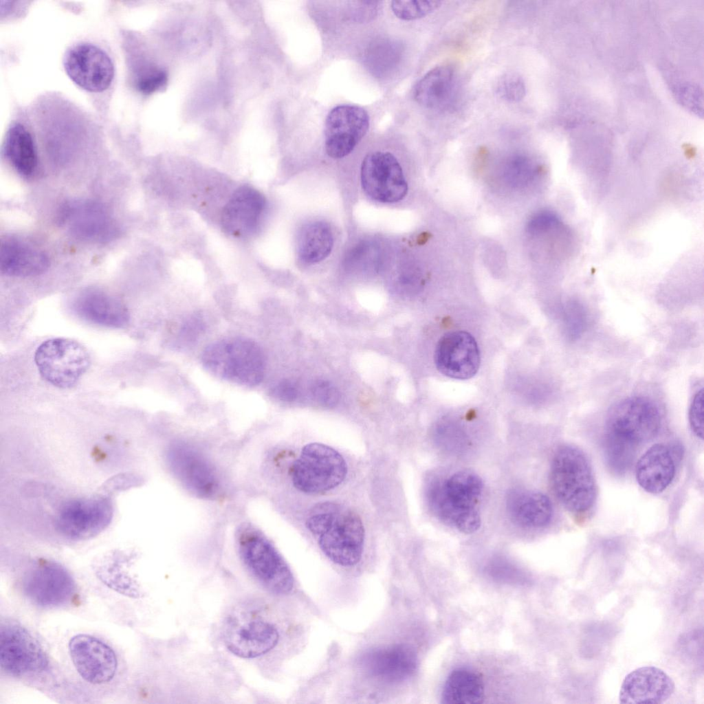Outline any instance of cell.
Listing matches in <instances>:
<instances>
[{
	"label": "cell",
	"instance_id": "cell-13",
	"mask_svg": "<svg viewBox=\"0 0 704 704\" xmlns=\"http://www.w3.org/2000/svg\"><path fill=\"white\" fill-rule=\"evenodd\" d=\"M63 66L75 84L91 92L106 90L114 76L113 64L108 54L91 43H81L68 49Z\"/></svg>",
	"mask_w": 704,
	"mask_h": 704
},
{
	"label": "cell",
	"instance_id": "cell-33",
	"mask_svg": "<svg viewBox=\"0 0 704 704\" xmlns=\"http://www.w3.org/2000/svg\"><path fill=\"white\" fill-rule=\"evenodd\" d=\"M498 96L509 102H518L526 95V86L522 78L516 73H506L498 80L496 86Z\"/></svg>",
	"mask_w": 704,
	"mask_h": 704
},
{
	"label": "cell",
	"instance_id": "cell-35",
	"mask_svg": "<svg viewBox=\"0 0 704 704\" xmlns=\"http://www.w3.org/2000/svg\"><path fill=\"white\" fill-rule=\"evenodd\" d=\"M311 391L317 402L323 406H334L340 399V393L338 389L325 380H320L314 382L311 385Z\"/></svg>",
	"mask_w": 704,
	"mask_h": 704
},
{
	"label": "cell",
	"instance_id": "cell-3",
	"mask_svg": "<svg viewBox=\"0 0 704 704\" xmlns=\"http://www.w3.org/2000/svg\"><path fill=\"white\" fill-rule=\"evenodd\" d=\"M201 362L217 377L240 385L258 384L264 377L263 352L247 338H228L211 343L204 350Z\"/></svg>",
	"mask_w": 704,
	"mask_h": 704
},
{
	"label": "cell",
	"instance_id": "cell-31",
	"mask_svg": "<svg viewBox=\"0 0 704 704\" xmlns=\"http://www.w3.org/2000/svg\"><path fill=\"white\" fill-rule=\"evenodd\" d=\"M637 446L615 436L606 433L604 452L610 468L616 473L626 472L631 465Z\"/></svg>",
	"mask_w": 704,
	"mask_h": 704
},
{
	"label": "cell",
	"instance_id": "cell-37",
	"mask_svg": "<svg viewBox=\"0 0 704 704\" xmlns=\"http://www.w3.org/2000/svg\"><path fill=\"white\" fill-rule=\"evenodd\" d=\"M567 325L570 336L576 338L584 331L586 326V316L583 308L575 304L569 309Z\"/></svg>",
	"mask_w": 704,
	"mask_h": 704
},
{
	"label": "cell",
	"instance_id": "cell-23",
	"mask_svg": "<svg viewBox=\"0 0 704 704\" xmlns=\"http://www.w3.org/2000/svg\"><path fill=\"white\" fill-rule=\"evenodd\" d=\"M2 274L16 277L37 276L50 265L46 253L36 245L17 237H6L1 243Z\"/></svg>",
	"mask_w": 704,
	"mask_h": 704
},
{
	"label": "cell",
	"instance_id": "cell-26",
	"mask_svg": "<svg viewBox=\"0 0 704 704\" xmlns=\"http://www.w3.org/2000/svg\"><path fill=\"white\" fill-rule=\"evenodd\" d=\"M506 505L512 520L522 527H544L553 516L551 500L540 492L512 490L507 496Z\"/></svg>",
	"mask_w": 704,
	"mask_h": 704
},
{
	"label": "cell",
	"instance_id": "cell-10",
	"mask_svg": "<svg viewBox=\"0 0 704 704\" xmlns=\"http://www.w3.org/2000/svg\"><path fill=\"white\" fill-rule=\"evenodd\" d=\"M113 514V504L107 497L74 499L60 509L56 529L68 539L85 540L103 531L110 524Z\"/></svg>",
	"mask_w": 704,
	"mask_h": 704
},
{
	"label": "cell",
	"instance_id": "cell-25",
	"mask_svg": "<svg viewBox=\"0 0 704 704\" xmlns=\"http://www.w3.org/2000/svg\"><path fill=\"white\" fill-rule=\"evenodd\" d=\"M675 474V464L670 448L657 443L651 446L636 464L635 476L639 485L646 492H663Z\"/></svg>",
	"mask_w": 704,
	"mask_h": 704
},
{
	"label": "cell",
	"instance_id": "cell-34",
	"mask_svg": "<svg viewBox=\"0 0 704 704\" xmlns=\"http://www.w3.org/2000/svg\"><path fill=\"white\" fill-rule=\"evenodd\" d=\"M135 76V88L142 94H149L162 87L166 82V74L160 69H151L144 71Z\"/></svg>",
	"mask_w": 704,
	"mask_h": 704
},
{
	"label": "cell",
	"instance_id": "cell-11",
	"mask_svg": "<svg viewBox=\"0 0 704 704\" xmlns=\"http://www.w3.org/2000/svg\"><path fill=\"white\" fill-rule=\"evenodd\" d=\"M0 665L7 673L21 676L45 670L46 653L40 643L23 626L2 623L0 628Z\"/></svg>",
	"mask_w": 704,
	"mask_h": 704
},
{
	"label": "cell",
	"instance_id": "cell-21",
	"mask_svg": "<svg viewBox=\"0 0 704 704\" xmlns=\"http://www.w3.org/2000/svg\"><path fill=\"white\" fill-rule=\"evenodd\" d=\"M264 196L250 186L239 188L225 206L221 225L223 230L234 236H245L258 228L265 211Z\"/></svg>",
	"mask_w": 704,
	"mask_h": 704
},
{
	"label": "cell",
	"instance_id": "cell-14",
	"mask_svg": "<svg viewBox=\"0 0 704 704\" xmlns=\"http://www.w3.org/2000/svg\"><path fill=\"white\" fill-rule=\"evenodd\" d=\"M361 183L368 197L382 203L399 201L408 192L402 167L388 152L376 151L364 157L361 167Z\"/></svg>",
	"mask_w": 704,
	"mask_h": 704
},
{
	"label": "cell",
	"instance_id": "cell-15",
	"mask_svg": "<svg viewBox=\"0 0 704 704\" xmlns=\"http://www.w3.org/2000/svg\"><path fill=\"white\" fill-rule=\"evenodd\" d=\"M60 223L75 237L89 242L104 243L116 237L118 227L109 211L91 200H74L60 210Z\"/></svg>",
	"mask_w": 704,
	"mask_h": 704
},
{
	"label": "cell",
	"instance_id": "cell-2",
	"mask_svg": "<svg viewBox=\"0 0 704 704\" xmlns=\"http://www.w3.org/2000/svg\"><path fill=\"white\" fill-rule=\"evenodd\" d=\"M483 488L478 475L469 470H461L441 485H432L428 491V498L439 517L459 531L472 534L481 525L478 504Z\"/></svg>",
	"mask_w": 704,
	"mask_h": 704
},
{
	"label": "cell",
	"instance_id": "cell-27",
	"mask_svg": "<svg viewBox=\"0 0 704 704\" xmlns=\"http://www.w3.org/2000/svg\"><path fill=\"white\" fill-rule=\"evenodd\" d=\"M456 87L453 68L448 65L437 66L428 72L417 82L414 98L425 108L444 109L454 101Z\"/></svg>",
	"mask_w": 704,
	"mask_h": 704
},
{
	"label": "cell",
	"instance_id": "cell-20",
	"mask_svg": "<svg viewBox=\"0 0 704 704\" xmlns=\"http://www.w3.org/2000/svg\"><path fill=\"white\" fill-rule=\"evenodd\" d=\"M674 690V681L662 669L643 666L625 676L619 700L623 704H660L666 701Z\"/></svg>",
	"mask_w": 704,
	"mask_h": 704
},
{
	"label": "cell",
	"instance_id": "cell-28",
	"mask_svg": "<svg viewBox=\"0 0 704 704\" xmlns=\"http://www.w3.org/2000/svg\"><path fill=\"white\" fill-rule=\"evenodd\" d=\"M3 153L13 168L23 176H31L37 168L38 155L34 139L20 123L12 124L7 131Z\"/></svg>",
	"mask_w": 704,
	"mask_h": 704
},
{
	"label": "cell",
	"instance_id": "cell-36",
	"mask_svg": "<svg viewBox=\"0 0 704 704\" xmlns=\"http://www.w3.org/2000/svg\"><path fill=\"white\" fill-rule=\"evenodd\" d=\"M689 421L692 430L701 439L703 437V390L694 395L689 410Z\"/></svg>",
	"mask_w": 704,
	"mask_h": 704
},
{
	"label": "cell",
	"instance_id": "cell-24",
	"mask_svg": "<svg viewBox=\"0 0 704 704\" xmlns=\"http://www.w3.org/2000/svg\"><path fill=\"white\" fill-rule=\"evenodd\" d=\"M173 471L192 492L210 496L217 487V480L210 465L198 452L188 447L177 446L169 453Z\"/></svg>",
	"mask_w": 704,
	"mask_h": 704
},
{
	"label": "cell",
	"instance_id": "cell-16",
	"mask_svg": "<svg viewBox=\"0 0 704 704\" xmlns=\"http://www.w3.org/2000/svg\"><path fill=\"white\" fill-rule=\"evenodd\" d=\"M368 126V115L362 107L346 104L332 109L324 125L328 155L341 158L349 155L365 135Z\"/></svg>",
	"mask_w": 704,
	"mask_h": 704
},
{
	"label": "cell",
	"instance_id": "cell-40",
	"mask_svg": "<svg viewBox=\"0 0 704 704\" xmlns=\"http://www.w3.org/2000/svg\"><path fill=\"white\" fill-rule=\"evenodd\" d=\"M531 165L527 159L518 156L512 160L509 164L508 170L511 179L517 182H522L530 174Z\"/></svg>",
	"mask_w": 704,
	"mask_h": 704
},
{
	"label": "cell",
	"instance_id": "cell-29",
	"mask_svg": "<svg viewBox=\"0 0 704 704\" xmlns=\"http://www.w3.org/2000/svg\"><path fill=\"white\" fill-rule=\"evenodd\" d=\"M333 245L330 226L322 221L311 222L300 229L297 240L299 258L307 264H314L324 259Z\"/></svg>",
	"mask_w": 704,
	"mask_h": 704
},
{
	"label": "cell",
	"instance_id": "cell-12",
	"mask_svg": "<svg viewBox=\"0 0 704 704\" xmlns=\"http://www.w3.org/2000/svg\"><path fill=\"white\" fill-rule=\"evenodd\" d=\"M21 586L28 599L43 607L68 603L76 590L70 573L63 566L52 561L40 562L31 566L23 575Z\"/></svg>",
	"mask_w": 704,
	"mask_h": 704
},
{
	"label": "cell",
	"instance_id": "cell-32",
	"mask_svg": "<svg viewBox=\"0 0 704 704\" xmlns=\"http://www.w3.org/2000/svg\"><path fill=\"white\" fill-rule=\"evenodd\" d=\"M440 1H393L391 9L395 15L402 20L418 19L432 13L441 5Z\"/></svg>",
	"mask_w": 704,
	"mask_h": 704
},
{
	"label": "cell",
	"instance_id": "cell-17",
	"mask_svg": "<svg viewBox=\"0 0 704 704\" xmlns=\"http://www.w3.org/2000/svg\"><path fill=\"white\" fill-rule=\"evenodd\" d=\"M434 362L443 375L456 380H468L477 373L480 351L474 338L464 331L444 334L437 344Z\"/></svg>",
	"mask_w": 704,
	"mask_h": 704
},
{
	"label": "cell",
	"instance_id": "cell-22",
	"mask_svg": "<svg viewBox=\"0 0 704 704\" xmlns=\"http://www.w3.org/2000/svg\"><path fill=\"white\" fill-rule=\"evenodd\" d=\"M72 309L80 318L108 327H124L130 319L126 306L119 298L97 288L79 293L72 302Z\"/></svg>",
	"mask_w": 704,
	"mask_h": 704
},
{
	"label": "cell",
	"instance_id": "cell-9",
	"mask_svg": "<svg viewBox=\"0 0 704 704\" xmlns=\"http://www.w3.org/2000/svg\"><path fill=\"white\" fill-rule=\"evenodd\" d=\"M661 424L659 410L652 401L632 397L611 407L606 418V433L638 446L653 439Z\"/></svg>",
	"mask_w": 704,
	"mask_h": 704
},
{
	"label": "cell",
	"instance_id": "cell-18",
	"mask_svg": "<svg viewBox=\"0 0 704 704\" xmlns=\"http://www.w3.org/2000/svg\"><path fill=\"white\" fill-rule=\"evenodd\" d=\"M69 651L76 670L86 681L102 684L114 677L118 668L116 653L100 639L76 635L69 642Z\"/></svg>",
	"mask_w": 704,
	"mask_h": 704
},
{
	"label": "cell",
	"instance_id": "cell-8",
	"mask_svg": "<svg viewBox=\"0 0 704 704\" xmlns=\"http://www.w3.org/2000/svg\"><path fill=\"white\" fill-rule=\"evenodd\" d=\"M242 560L252 576L276 594H287L294 586V576L287 563L259 532L248 529L239 538Z\"/></svg>",
	"mask_w": 704,
	"mask_h": 704
},
{
	"label": "cell",
	"instance_id": "cell-38",
	"mask_svg": "<svg viewBox=\"0 0 704 704\" xmlns=\"http://www.w3.org/2000/svg\"><path fill=\"white\" fill-rule=\"evenodd\" d=\"M559 219L557 216L550 212H542L537 214L529 221L528 229L531 233H540L558 225Z\"/></svg>",
	"mask_w": 704,
	"mask_h": 704
},
{
	"label": "cell",
	"instance_id": "cell-4",
	"mask_svg": "<svg viewBox=\"0 0 704 704\" xmlns=\"http://www.w3.org/2000/svg\"><path fill=\"white\" fill-rule=\"evenodd\" d=\"M553 490L570 512L589 509L596 498V485L586 456L573 446H563L556 452L551 466Z\"/></svg>",
	"mask_w": 704,
	"mask_h": 704
},
{
	"label": "cell",
	"instance_id": "cell-30",
	"mask_svg": "<svg viewBox=\"0 0 704 704\" xmlns=\"http://www.w3.org/2000/svg\"><path fill=\"white\" fill-rule=\"evenodd\" d=\"M484 698V686L474 672L460 668L448 677L442 692L444 704H477Z\"/></svg>",
	"mask_w": 704,
	"mask_h": 704
},
{
	"label": "cell",
	"instance_id": "cell-6",
	"mask_svg": "<svg viewBox=\"0 0 704 704\" xmlns=\"http://www.w3.org/2000/svg\"><path fill=\"white\" fill-rule=\"evenodd\" d=\"M34 359L41 377L60 388L74 386L91 364L87 349L66 338L45 340L36 349Z\"/></svg>",
	"mask_w": 704,
	"mask_h": 704
},
{
	"label": "cell",
	"instance_id": "cell-5",
	"mask_svg": "<svg viewBox=\"0 0 704 704\" xmlns=\"http://www.w3.org/2000/svg\"><path fill=\"white\" fill-rule=\"evenodd\" d=\"M347 473L346 463L335 449L311 443L302 449L292 469L294 487L309 494L327 492L338 486Z\"/></svg>",
	"mask_w": 704,
	"mask_h": 704
},
{
	"label": "cell",
	"instance_id": "cell-19",
	"mask_svg": "<svg viewBox=\"0 0 704 704\" xmlns=\"http://www.w3.org/2000/svg\"><path fill=\"white\" fill-rule=\"evenodd\" d=\"M363 671L375 679L402 682L415 672L418 659L415 651L406 644H394L370 650L360 659Z\"/></svg>",
	"mask_w": 704,
	"mask_h": 704
},
{
	"label": "cell",
	"instance_id": "cell-39",
	"mask_svg": "<svg viewBox=\"0 0 704 704\" xmlns=\"http://www.w3.org/2000/svg\"><path fill=\"white\" fill-rule=\"evenodd\" d=\"M274 397L283 402H294L298 396V388L294 382L289 380L279 382L271 390Z\"/></svg>",
	"mask_w": 704,
	"mask_h": 704
},
{
	"label": "cell",
	"instance_id": "cell-7",
	"mask_svg": "<svg viewBox=\"0 0 704 704\" xmlns=\"http://www.w3.org/2000/svg\"><path fill=\"white\" fill-rule=\"evenodd\" d=\"M278 639L275 626L254 608H241L224 622V644L241 658L253 659L267 653L276 646Z\"/></svg>",
	"mask_w": 704,
	"mask_h": 704
},
{
	"label": "cell",
	"instance_id": "cell-1",
	"mask_svg": "<svg viewBox=\"0 0 704 704\" xmlns=\"http://www.w3.org/2000/svg\"><path fill=\"white\" fill-rule=\"evenodd\" d=\"M322 552L332 562L344 566L356 564L362 555L364 528L359 515L336 503L316 506L306 521Z\"/></svg>",
	"mask_w": 704,
	"mask_h": 704
}]
</instances>
